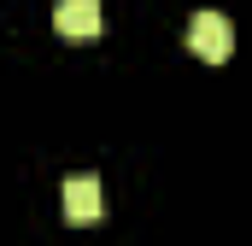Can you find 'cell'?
<instances>
[{"instance_id": "cell-2", "label": "cell", "mask_w": 252, "mask_h": 246, "mask_svg": "<svg viewBox=\"0 0 252 246\" xmlns=\"http://www.w3.org/2000/svg\"><path fill=\"white\" fill-rule=\"evenodd\" d=\"M106 217V193L94 176H70L64 182V223H76V229H94Z\"/></svg>"}, {"instance_id": "cell-3", "label": "cell", "mask_w": 252, "mask_h": 246, "mask_svg": "<svg viewBox=\"0 0 252 246\" xmlns=\"http://www.w3.org/2000/svg\"><path fill=\"white\" fill-rule=\"evenodd\" d=\"M53 30L64 41H94L100 35V0H59L53 6Z\"/></svg>"}, {"instance_id": "cell-1", "label": "cell", "mask_w": 252, "mask_h": 246, "mask_svg": "<svg viewBox=\"0 0 252 246\" xmlns=\"http://www.w3.org/2000/svg\"><path fill=\"white\" fill-rule=\"evenodd\" d=\"M188 47H193L205 64H223L229 53H235V30H229V18H223V12H193Z\"/></svg>"}]
</instances>
